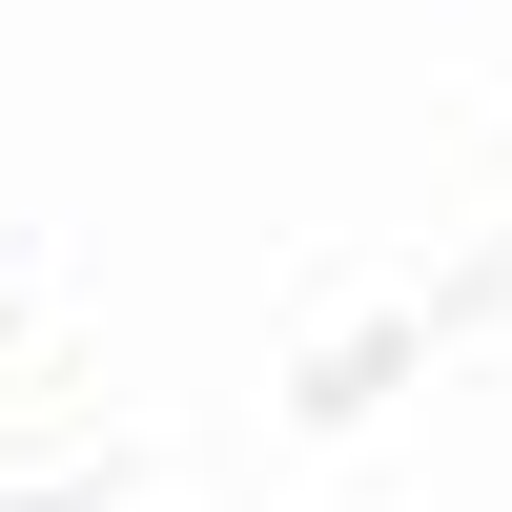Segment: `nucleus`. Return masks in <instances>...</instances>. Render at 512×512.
Masks as SVG:
<instances>
[]
</instances>
